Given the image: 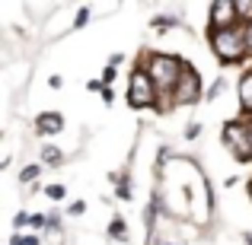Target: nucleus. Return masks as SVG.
<instances>
[{
  "instance_id": "1a4fd4ad",
  "label": "nucleus",
  "mask_w": 252,
  "mask_h": 245,
  "mask_svg": "<svg viewBox=\"0 0 252 245\" xmlns=\"http://www.w3.org/2000/svg\"><path fill=\"white\" fill-rule=\"evenodd\" d=\"M236 3V13H240L243 23H252V0H233Z\"/></svg>"
},
{
  "instance_id": "f03ea898",
  "label": "nucleus",
  "mask_w": 252,
  "mask_h": 245,
  "mask_svg": "<svg viewBox=\"0 0 252 245\" xmlns=\"http://www.w3.org/2000/svg\"><path fill=\"white\" fill-rule=\"evenodd\" d=\"M147 70H150V77H154V83H157L160 92H176L185 64L179 61V57H172V54H150L147 57Z\"/></svg>"
},
{
  "instance_id": "b1692460",
  "label": "nucleus",
  "mask_w": 252,
  "mask_h": 245,
  "mask_svg": "<svg viewBox=\"0 0 252 245\" xmlns=\"http://www.w3.org/2000/svg\"><path fill=\"white\" fill-rule=\"evenodd\" d=\"M246 245H252V236H246Z\"/></svg>"
},
{
  "instance_id": "412c9836",
  "label": "nucleus",
  "mask_w": 252,
  "mask_h": 245,
  "mask_svg": "<svg viewBox=\"0 0 252 245\" xmlns=\"http://www.w3.org/2000/svg\"><path fill=\"white\" fill-rule=\"evenodd\" d=\"M154 26H157V29H166V26H176V19H169V16H166V19H157Z\"/></svg>"
},
{
  "instance_id": "20e7f679",
  "label": "nucleus",
  "mask_w": 252,
  "mask_h": 245,
  "mask_svg": "<svg viewBox=\"0 0 252 245\" xmlns=\"http://www.w3.org/2000/svg\"><path fill=\"white\" fill-rule=\"evenodd\" d=\"M223 143L233 150L236 160H252V131L249 121H230L223 128Z\"/></svg>"
},
{
  "instance_id": "2eb2a0df",
  "label": "nucleus",
  "mask_w": 252,
  "mask_h": 245,
  "mask_svg": "<svg viewBox=\"0 0 252 245\" xmlns=\"http://www.w3.org/2000/svg\"><path fill=\"white\" fill-rule=\"evenodd\" d=\"M112 80H115V64H112V67H105V74H102V83L109 86Z\"/></svg>"
},
{
  "instance_id": "dca6fc26",
  "label": "nucleus",
  "mask_w": 252,
  "mask_h": 245,
  "mask_svg": "<svg viewBox=\"0 0 252 245\" xmlns=\"http://www.w3.org/2000/svg\"><path fill=\"white\" fill-rule=\"evenodd\" d=\"M118 197H122V201H128V197H131V185H118Z\"/></svg>"
},
{
  "instance_id": "7ed1b4c3",
  "label": "nucleus",
  "mask_w": 252,
  "mask_h": 245,
  "mask_svg": "<svg viewBox=\"0 0 252 245\" xmlns=\"http://www.w3.org/2000/svg\"><path fill=\"white\" fill-rule=\"evenodd\" d=\"M157 92L160 89H157V83H154V77H150L147 67L131 74V80H128V105L131 109H147V105H154Z\"/></svg>"
},
{
  "instance_id": "a211bd4d",
  "label": "nucleus",
  "mask_w": 252,
  "mask_h": 245,
  "mask_svg": "<svg viewBox=\"0 0 252 245\" xmlns=\"http://www.w3.org/2000/svg\"><path fill=\"white\" fill-rule=\"evenodd\" d=\"M220 89H223V80H217V83H214V86H211V89H208V96H204V99H214V96H217V92H220Z\"/></svg>"
},
{
  "instance_id": "9d476101",
  "label": "nucleus",
  "mask_w": 252,
  "mask_h": 245,
  "mask_svg": "<svg viewBox=\"0 0 252 245\" xmlns=\"http://www.w3.org/2000/svg\"><path fill=\"white\" fill-rule=\"evenodd\" d=\"M42 163H48V165H58V163H61V150H55V147H45V150H42Z\"/></svg>"
},
{
  "instance_id": "4be33fe9",
  "label": "nucleus",
  "mask_w": 252,
  "mask_h": 245,
  "mask_svg": "<svg viewBox=\"0 0 252 245\" xmlns=\"http://www.w3.org/2000/svg\"><path fill=\"white\" fill-rule=\"evenodd\" d=\"M198 131H201L198 124H189V131H185V137H198Z\"/></svg>"
},
{
  "instance_id": "39448f33",
  "label": "nucleus",
  "mask_w": 252,
  "mask_h": 245,
  "mask_svg": "<svg viewBox=\"0 0 252 245\" xmlns=\"http://www.w3.org/2000/svg\"><path fill=\"white\" fill-rule=\"evenodd\" d=\"M198 96H201V80H198V74L191 67H185L182 80H179L176 92H172V102H176V105H191Z\"/></svg>"
},
{
  "instance_id": "5701e85b",
  "label": "nucleus",
  "mask_w": 252,
  "mask_h": 245,
  "mask_svg": "<svg viewBox=\"0 0 252 245\" xmlns=\"http://www.w3.org/2000/svg\"><path fill=\"white\" fill-rule=\"evenodd\" d=\"M246 42H249V54H252V23H246Z\"/></svg>"
},
{
  "instance_id": "a878e982",
  "label": "nucleus",
  "mask_w": 252,
  "mask_h": 245,
  "mask_svg": "<svg viewBox=\"0 0 252 245\" xmlns=\"http://www.w3.org/2000/svg\"><path fill=\"white\" fill-rule=\"evenodd\" d=\"M249 131H252V121H249Z\"/></svg>"
},
{
  "instance_id": "ddd939ff",
  "label": "nucleus",
  "mask_w": 252,
  "mask_h": 245,
  "mask_svg": "<svg viewBox=\"0 0 252 245\" xmlns=\"http://www.w3.org/2000/svg\"><path fill=\"white\" fill-rule=\"evenodd\" d=\"M35 175H38V165H26L19 178H23V182H29V178H35Z\"/></svg>"
},
{
  "instance_id": "0eeeda50",
  "label": "nucleus",
  "mask_w": 252,
  "mask_h": 245,
  "mask_svg": "<svg viewBox=\"0 0 252 245\" xmlns=\"http://www.w3.org/2000/svg\"><path fill=\"white\" fill-rule=\"evenodd\" d=\"M38 134H61L64 131V118L58 115V111H45V115H38Z\"/></svg>"
},
{
  "instance_id": "6e6552de",
  "label": "nucleus",
  "mask_w": 252,
  "mask_h": 245,
  "mask_svg": "<svg viewBox=\"0 0 252 245\" xmlns=\"http://www.w3.org/2000/svg\"><path fill=\"white\" fill-rule=\"evenodd\" d=\"M240 102H243L246 111H252V70L240 80Z\"/></svg>"
},
{
  "instance_id": "393cba45",
  "label": "nucleus",
  "mask_w": 252,
  "mask_h": 245,
  "mask_svg": "<svg viewBox=\"0 0 252 245\" xmlns=\"http://www.w3.org/2000/svg\"><path fill=\"white\" fill-rule=\"evenodd\" d=\"M249 194H252V185H249Z\"/></svg>"
},
{
  "instance_id": "aec40b11",
  "label": "nucleus",
  "mask_w": 252,
  "mask_h": 245,
  "mask_svg": "<svg viewBox=\"0 0 252 245\" xmlns=\"http://www.w3.org/2000/svg\"><path fill=\"white\" fill-rule=\"evenodd\" d=\"M13 223H16V226H26V223H32V217L29 214H16V220H13Z\"/></svg>"
},
{
  "instance_id": "423d86ee",
  "label": "nucleus",
  "mask_w": 252,
  "mask_h": 245,
  "mask_svg": "<svg viewBox=\"0 0 252 245\" xmlns=\"http://www.w3.org/2000/svg\"><path fill=\"white\" fill-rule=\"evenodd\" d=\"M236 19H240V13H236V3L233 0H214L211 3V26H233Z\"/></svg>"
},
{
  "instance_id": "f3484780",
  "label": "nucleus",
  "mask_w": 252,
  "mask_h": 245,
  "mask_svg": "<svg viewBox=\"0 0 252 245\" xmlns=\"http://www.w3.org/2000/svg\"><path fill=\"white\" fill-rule=\"evenodd\" d=\"M67 210H70V214H74V217H80V214H83V210H86V204H83V201H77V204H70V207H67Z\"/></svg>"
},
{
  "instance_id": "9b49d317",
  "label": "nucleus",
  "mask_w": 252,
  "mask_h": 245,
  "mask_svg": "<svg viewBox=\"0 0 252 245\" xmlns=\"http://www.w3.org/2000/svg\"><path fill=\"white\" fill-rule=\"evenodd\" d=\"M109 233H112V239H118V242H122V239H128V233H125V223H122V220H115V223H112V226H109Z\"/></svg>"
},
{
  "instance_id": "f257e3e1",
  "label": "nucleus",
  "mask_w": 252,
  "mask_h": 245,
  "mask_svg": "<svg viewBox=\"0 0 252 245\" xmlns=\"http://www.w3.org/2000/svg\"><path fill=\"white\" fill-rule=\"evenodd\" d=\"M211 48L220 61L236 64L249 54V42H246V26H217L211 29Z\"/></svg>"
},
{
  "instance_id": "f8f14e48",
  "label": "nucleus",
  "mask_w": 252,
  "mask_h": 245,
  "mask_svg": "<svg viewBox=\"0 0 252 245\" xmlns=\"http://www.w3.org/2000/svg\"><path fill=\"white\" fill-rule=\"evenodd\" d=\"M10 245H38V239L35 236H13Z\"/></svg>"
},
{
  "instance_id": "6ab92c4d",
  "label": "nucleus",
  "mask_w": 252,
  "mask_h": 245,
  "mask_svg": "<svg viewBox=\"0 0 252 245\" xmlns=\"http://www.w3.org/2000/svg\"><path fill=\"white\" fill-rule=\"evenodd\" d=\"M86 19H90V13H86V10H80V13H77V19H74V26H77V29H80V26L86 23Z\"/></svg>"
},
{
  "instance_id": "4468645a",
  "label": "nucleus",
  "mask_w": 252,
  "mask_h": 245,
  "mask_svg": "<svg viewBox=\"0 0 252 245\" xmlns=\"http://www.w3.org/2000/svg\"><path fill=\"white\" fill-rule=\"evenodd\" d=\"M48 197H55V201L64 197V188H61V185H48Z\"/></svg>"
}]
</instances>
